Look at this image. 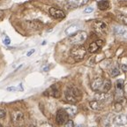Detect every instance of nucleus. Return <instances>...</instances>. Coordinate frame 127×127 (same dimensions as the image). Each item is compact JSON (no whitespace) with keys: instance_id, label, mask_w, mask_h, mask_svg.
I'll return each mask as SVG.
<instances>
[{"instance_id":"393cba45","label":"nucleus","mask_w":127,"mask_h":127,"mask_svg":"<svg viewBox=\"0 0 127 127\" xmlns=\"http://www.w3.org/2000/svg\"><path fill=\"white\" fill-rule=\"evenodd\" d=\"M119 19H120V20H121V21L123 22L125 25H126L127 20H126V17H125V15H124V14H120V16H119Z\"/></svg>"},{"instance_id":"cd10ccee","label":"nucleus","mask_w":127,"mask_h":127,"mask_svg":"<svg viewBox=\"0 0 127 127\" xmlns=\"http://www.w3.org/2000/svg\"><path fill=\"white\" fill-rule=\"evenodd\" d=\"M94 11V8L93 7H87L85 9V11H84V12L85 13H90V12H92Z\"/></svg>"},{"instance_id":"ddd939ff","label":"nucleus","mask_w":127,"mask_h":127,"mask_svg":"<svg viewBox=\"0 0 127 127\" xmlns=\"http://www.w3.org/2000/svg\"><path fill=\"white\" fill-rule=\"evenodd\" d=\"M67 1L72 7H79L86 4L89 0H67Z\"/></svg>"},{"instance_id":"f257e3e1","label":"nucleus","mask_w":127,"mask_h":127,"mask_svg":"<svg viewBox=\"0 0 127 127\" xmlns=\"http://www.w3.org/2000/svg\"><path fill=\"white\" fill-rule=\"evenodd\" d=\"M64 96L67 101L70 103H77L81 100L82 95L79 88L74 87H69L64 92Z\"/></svg>"},{"instance_id":"a878e982","label":"nucleus","mask_w":127,"mask_h":127,"mask_svg":"<svg viewBox=\"0 0 127 127\" xmlns=\"http://www.w3.org/2000/svg\"><path fill=\"white\" fill-rule=\"evenodd\" d=\"M5 115H6L5 110L0 109V119H4V117H5Z\"/></svg>"},{"instance_id":"9d476101","label":"nucleus","mask_w":127,"mask_h":127,"mask_svg":"<svg viewBox=\"0 0 127 127\" xmlns=\"http://www.w3.org/2000/svg\"><path fill=\"white\" fill-rule=\"evenodd\" d=\"M103 83V79L101 78H95L91 83V88L94 91H100Z\"/></svg>"},{"instance_id":"0eeeda50","label":"nucleus","mask_w":127,"mask_h":127,"mask_svg":"<svg viewBox=\"0 0 127 127\" xmlns=\"http://www.w3.org/2000/svg\"><path fill=\"white\" fill-rule=\"evenodd\" d=\"M50 14L52 18L56 19V20H62L65 17V13L64 12V11L60 10L58 8L56 7H51L50 8Z\"/></svg>"},{"instance_id":"aec40b11","label":"nucleus","mask_w":127,"mask_h":127,"mask_svg":"<svg viewBox=\"0 0 127 127\" xmlns=\"http://www.w3.org/2000/svg\"><path fill=\"white\" fill-rule=\"evenodd\" d=\"M29 27L32 29H40L42 27V23L39 20H33V21H29Z\"/></svg>"},{"instance_id":"473e14b6","label":"nucleus","mask_w":127,"mask_h":127,"mask_svg":"<svg viewBox=\"0 0 127 127\" xmlns=\"http://www.w3.org/2000/svg\"><path fill=\"white\" fill-rule=\"evenodd\" d=\"M0 127H2V125H1V124H0Z\"/></svg>"},{"instance_id":"bb28decb","label":"nucleus","mask_w":127,"mask_h":127,"mask_svg":"<svg viewBox=\"0 0 127 127\" xmlns=\"http://www.w3.org/2000/svg\"><path fill=\"white\" fill-rule=\"evenodd\" d=\"M115 110L116 111H120L122 109V105L120 104V103H116V105H115Z\"/></svg>"},{"instance_id":"9b49d317","label":"nucleus","mask_w":127,"mask_h":127,"mask_svg":"<svg viewBox=\"0 0 127 127\" xmlns=\"http://www.w3.org/2000/svg\"><path fill=\"white\" fill-rule=\"evenodd\" d=\"M89 107L91 108L93 110L99 111L103 109V104H102V102H101V101H95H95H92L89 102Z\"/></svg>"},{"instance_id":"423d86ee","label":"nucleus","mask_w":127,"mask_h":127,"mask_svg":"<svg viewBox=\"0 0 127 127\" xmlns=\"http://www.w3.org/2000/svg\"><path fill=\"white\" fill-rule=\"evenodd\" d=\"M93 28L97 34H104L107 33L108 26L104 22L100 21V20H95V21L93 22Z\"/></svg>"},{"instance_id":"dca6fc26","label":"nucleus","mask_w":127,"mask_h":127,"mask_svg":"<svg viewBox=\"0 0 127 127\" xmlns=\"http://www.w3.org/2000/svg\"><path fill=\"white\" fill-rule=\"evenodd\" d=\"M78 31H79V26H78V25H71V26L66 28L64 33H65L67 35L71 36V35H72V34H74L76 32H78Z\"/></svg>"},{"instance_id":"412c9836","label":"nucleus","mask_w":127,"mask_h":127,"mask_svg":"<svg viewBox=\"0 0 127 127\" xmlns=\"http://www.w3.org/2000/svg\"><path fill=\"white\" fill-rule=\"evenodd\" d=\"M109 73L112 77H116V76H118L120 74V70H119L118 67L115 66V67H112L109 71Z\"/></svg>"},{"instance_id":"4be33fe9","label":"nucleus","mask_w":127,"mask_h":127,"mask_svg":"<svg viewBox=\"0 0 127 127\" xmlns=\"http://www.w3.org/2000/svg\"><path fill=\"white\" fill-rule=\"evenodd\" d=\"M124 87V80L119 79L117 81V90H123Z\"/></svg>"},{"instance_id":"5701e85b","label":"nucleus","mask_w":127,"mask_h":127,"mask_svg":"<svg viewBox=\"0 0 127 127\" xmlns=\"http://www.w3.org/2000/svg\"><path fill=\"white\" fill-rule=\"evenodd\" d=\"M64 127H75V125H74V122L70 119V120H68V121L64 125Z\"/></svg>"},{"instance_id":"4468645a","label":"nucleus","mask_w":127,"mask_h":127,"mask_svg":"<svg viewBox=\"0 0 127 127\" xmlns=\"http://www.w3.org/2000/svg\"><path fill=\"white\" fill-rule=\"evenodd\" d=\"M109 98V95L107 93H102V92H99V93H96L95 95V101H106V100Z\"/></svg>"},{"instance_id":"1a4fd4ad","label":"nucleus","mask_w":127,"mask_h":127,"mask_svg":"<svg viewBox=\"0 0 127 127\" xmlns=\"http://www.w3.org/2000/svg\"><path fill=\"white\" fill-rule=\"evenodd\" d=\"M103 46V41L102 40H96L95 42H93L90 43L89 47H88V51L90 53H95L99 50H101V48Z\"/></svg>"},{"instance_id":"6ab92c4d","label":"nucleus","mask_w":127,"mask_h":127,"mask_svg":"<svg viewBox=\"0 0 127 127\" xmlns=\"http://www.w3.org/2000/svg\"><path fill=\"white\" fill-rule=\"evenodd\" d=\"M64 110L66 111V113H67L68 117H74V116L76 115V113H77V111H78V109L75 107V106H71V107L66 108Z\"/></svg>"},{"instance_id":"a211bd4d","label":"nucleus","mask_w":127,"mask_h":127,"mask_svg":"<svg viewBox=\"0 0 127 127\" xmlns=\"http://www.w3.org/2000/svg\"><path fill=\"white\" fill-rule=\"evenodd\" d=\"M97 6L100 10L101 11L107 10L109 7V2L108 0H101V1H99L97 3Z\"/></svg>"},{"instance_id":"39448f33","label":"nucleus","mask_w":127,"mask_h":127,"mask_svg":"<svg viewBox=\"0 0 127 127\" xmlns=\"http://www.w3.org/2000/svg\"><path fill=\"white\" fill-rule=\"evenodd\" d=\"M69 120L67 113L64 109H58L56 114V122L58 125H64Z\"/></svg>"},{"instance_id":"f8f14e48","label":"nucleus","mask_w":127,"mask_h":127,"mask_svg":"<svg viewBox=\"0 0 127 127\" xmlns=\"http://www.w3.org/2000/svg\"><path fill=\"white\" fill-rule=\"evenodd\" d=\"M111 88V81L109 79H103V83L102 86H101V89L100 91L102 92V93H108L109 90Z\"/></svg>"},{"instance_id":"c756f323","label":"nucleus","mask_w":127,"mask_h":127,"mask_svg":"<svg viewBox=\"0 0 127 127\" xmlns=\"http://www.w3.org/2000/svg\"><path fill=\"white\" fill-rule=\"evenodd\" d=\"M40 127H52V126H51V125H50V124L44 123V124H42V125H41Z\"/></svg>"},{"instance_id":"7ed1b4c3","label":"nucleus","mask_w":127,"mask_h":127,"mask_svg":"<svg viewBox=\"0 0 127 127\" xmlns=\"http://www.w3.org/2000/svg\"><path fill=\"white\" fill-rule=\"evenodd\" d=\"M87 38V34L85 31H78L75 34L69 37V42L73 45H81L86 42Z\"/></svg>"},{"instance_id":"f3484780","label":"nucleus","mask_w":127,"mask_h":127,"mask_svg":"<svg viewBox=\"0 0 127 127\" xmlns=\"http://www.w3.org/2000/svg\"><path fill=\"white\" fill-rule=\"evenodd\" d=\"M114 32H115V34L117 35L124 36V37H125V35H126V28L125 27H121V26L115 27Z\"/></svg>"},{"instance_id":"b1692460","label":"nucleus","mask_w":127,"mask_h":127,"mask_svg":"<svg viewBox=\"0 0 127 127\" xmlns=\"http://www.w3.org/2000/svg\"><path fill=\"white\" fill-rule=\"evenodd\" d=\"M3 42H4V43L5 44V45H9V44L11 43V40L7 35H4V39H3Z\"/></svg>"},{"instance_id":"f03ea898","label":"nucleus","mask_w":127,"mask_h":127,"mask_svg":"<svg viewBox=\"0 0 127 127\" xmlns=\"http://www.w3.org/2000/svg\"><path fill=\"white\" fill-rule=\"evenodd\" d=\"M87 54L86 48L82 45H75L71 48V56L75 61H80L84 59Z\"/></svg>"},{"instance_id":"c85d7f7f","label":"nucleus","mask_w":127,"mask_h":127,"mask_svg":"<svg viewBox=\"0 0 127 127\" xmlns=\"http://www.w3.org/2000/svg\"><path fill=\"white\" fill-rule=\"evenodd\" d=\"M17 87H7V90L8 91H17Z\"/></svg>"},{"instance_id":"7c9ffc66","label":"nucleus","mask_w":127,"mask_h":127,"mask_svg":"<svg viewBox=\"0 0 127 127\" xmlns=\"http://www.w3.org/2000/svg\"><path fill=\"white\" fill-rule=\"evenodd\" d=\"M34 50H31L30 51H28V53H27V56H28V57H30V56L34 53Z\"/></svg>"},{"instance_id":"20e7f679","label":"nucleus","mask_w":127,"mask_h":127,"mask_svg":"<svg viewBox=\"0 0 127 127\" xmlns=\"http://www.w3.org/2000/svg\"><path fill=\"white\" fill-rule=\"evenodd\" d=\"M11 119L12 123L14 125L20 126L24 122V114L21 110H13L11 113Z\"/></svg>"},{"instance_id":"2f4dec72","label":"nucleus","mask_w":127,"mask_h":127,"mask_svg":"<svg viewBox=\"0 0 127 127\" xmlns=\"http://www.w3.org/2000/svg\"><path fill=\"white\" fill-rule=\"evenodd\" d=\"M121 68H122V70H123L124 71H126V69H127V67H126V65H125V64H122L121 65Z\"/></svg>"},{"instance_id":"6e6552de","label":"nucleus","mask_w":127,"mask_h":127,"mask_svg":"<svg viewBox=\"0 0 127 127\" xmlns=\"http://www.w3.org/2000/svg\"><path fill=\"white\" fill-rule=\"evenodd\" d=\"M45 95H49V96H53L54 98H59L61 94H60V90L57 85H53L47 89V91L44 93Z\"/></svg>"},{"instance_id":"2eb2a0df","label":"nucleus","mask_w":127,"mask_h":127,"mask_svg":"<svg viewBox=\"0 0 127 127\" xmlns=\"http://www.w3.org/2000/svg\"><path fill=\"white\" fill-rule=\"evenodd\" d=\"M114 122H115L118 126H124V125H125V124H126L125 116L118 115L117 117H116L115 118H114Z\"/></svg>"}]
</instances>
